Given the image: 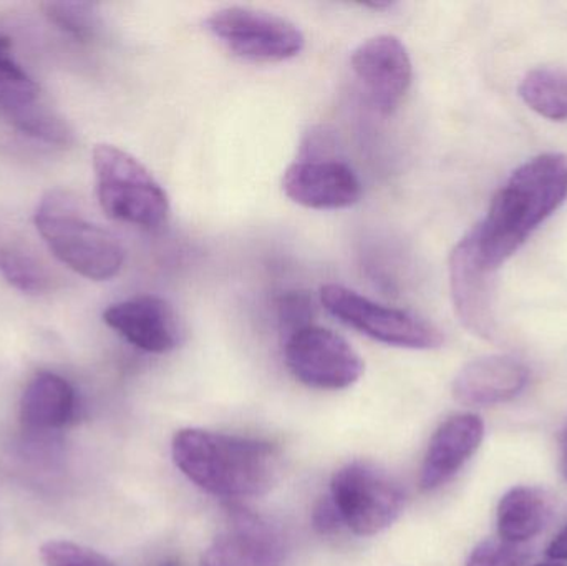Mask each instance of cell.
I'll return each instance as SVG.
<instances>
[{"label": "cell", "instance_id": "obj_1", "mask_svg": "<svg viewBox=\"0 0 567 566\" xmlns=\"http://www.w3.org/2000/svg\"><path fill=\"white\" fill-rule=\"evenodd\" d=\"M567 199V156L545 153L512 173L472 229L480 258L498 271Z\"/></svg>", "mask_w": 567, "mask_h": 566}, {"label": "cell", "instance_id": "obj_2", "mask_svg": "<svg viewBox=\"0 0 567 566\" xmlns=\"http://www.w3.org/2000/svg\"><path fill=\"white\" fill-rule=\"evenodd\" d=\"M172 452L176 467L216 497H262L278 482V451L258 439L183 429L173 438Z\"/></svg>", "mask_w": 567, "mask_h": 566}, {"label": "cell", "instance_id": "obj_3", "mask_svg": "<svg viewBox=\"0 0 567 566\" xmlns=\"http://www.w3.org/2000/svg\"><path fill=\"white\" fill-rule=\"evenodd\" d=\"M50 251L76 275L92 281H109L122 271L125 249L113 233L82 215L65 192H49L33 216Z\"/></svg>", "mask_w": 567, "mask_h": 566}, {"label": "cell", "instance_id": "obj_4", "mask_svg": "<svg viewBox=\"0 0 567 566\" xmlns=\"http://www.w3.org/2000/svg\"><path fill=\"white\" fill-rule=\"evenodd\" d=\"M96 196L109 218L140 228L166 223L169 199L145 165L125 150L109 143L93 150Z\"/></svg>", "mask_w": 567, "mask_h": 566}, {"label": "cell", "instance_id": "obj_5", "mask_svg": "<svg viewBox=\"0 0 567 566\" xmlns=\"http://www.w3.org/2000/svg\"><path fill=\"white\" fill-rule=\"evenodd\" d=\"M320 301L333 318L383 344L429 351L445 342L443 332L422 316L380 305L346 286H322Z\"/></svg>", "mask_w": 567, "mask_h": 566}, {"label": "cell", "instance_id": "obj_6", "mask_svg": "<svg viewBox=\"0 0 567 566\" xmlns=\"http://www.w3.org/2000/svg\"><path fill=\"white\" fill-rule=\"evenodd\" d=\"M330 497L343 525L360 537H372L395 524L405 507L402 487L370 462L343 465L330 482Z\"/></svg>", "mask_w": 567, "mask_h": 566}, {"label": "cell", "instance_id": "obj_7", "mask_svg": "<svg viewBox=\"0 0 567 566\" xmlns=\"http://www.w3.org/2000/svg\"><path fill=\"white\" fill-rule=\"evenodd\" d=\"M209 32L248 62H286L306 45L299 27L281 16L251 7H223L206 19Z\"/></svg>", "mask_w": 567, "mask_h": 566}, {"label": "cell", "instance_id": "obj_8", "mask_svg": "<svg viewBox=\"0 0 567 566\" xmlns=\"http://www.w3.org/2000/svg\"><path fill=\"white\" fill-rule=\"evenodd\" d=\"M290 374L307 388L340 391L362 378L359 352L337 332L322 326H306L290 332L284 349Z\"/></svg>", "mask_w": 567, "mask_h": 566}, {"label": "cell", "instance_id": "obj_9", "mask_svg": "<svg viewBox=\"0 0 567 566\" xmlns=\"http://www.w3.org/2000/svg\"><path fill=\"white\" fill-rule=\"evenodd\" d=\"M353 73L382 115L395 112L412 85L413 66L409 50L395 35L370 37L352 52Z\"/></svg>", "mask_w": 567, "mask_h": 566}, {"label": "cell", "instance_id": "obj_10", "mask_svg": "<svg viewBox=\"0 0 567 566\" xmlns=\"http://www.w3.org/2000/svg\"><path fill=\"white\" fill-rule=\"evenodd\" d=\"M450 289L460 322L483 339L496 336L495 271L480 258L470 231L450 255Z\"/></svg>", "mask_w": 567, "mask_h": 566}, {"label": "cell", "instance_id": "obj_11", "mask_svg": "<svg viewBox=\"0 0 567 566\" xmlns=\"http://www.w3.org/2000/svg\"><path fill=\"white\" fill-rule=\"evenodd\" d=\"M103 321L142 351L165 354L182 342V322L175 308L155 295L136 296L110 306Z\"/></svg>", "mask_w": 567, "mask_h": 566}, {"label": "cell", "instance_id": "obj_12", "mask_svg": "<svg viewBox=\"0 0 567 566\" xmlns=\"http://www.w3.org/2000/svg\"><path fill=\"white\" fill-rule=\"evenodd\" d=\"M287 198L310 209L350 208L362 198V183L347 163L339 159H302L282 176Z\"/></svg>", "mask_w": 567, "mask_h": 566}, {"label": "cell", "instance_id": "obj_13", "mask_svg": "<svg viewBox=\"0 0 567 566\" xmlns=\"http://www.w3.org/2000/svg\"><path fill=\"white\" fill-rule=\"evenodd\" d=\"M485 422L472 412L446 419L430 441L423 459L420 487L432 492L452 481L482 447Z\"/></svg>", "mask_w": 567, "mask_h": 566}, {"label": "cell", "instance_id": "obj_14", "mask_svg": "<svg viewBox=\"0 0 567 566\" xmlns=\"http://www.w3.org/2000/svg\"><path fill=\"white\" fill-rule=\"evenodd\" d=\"M529 382V369L509 356H485L468 362L453 381L456 402L468 408H489L518 398Z\"/></svg>", "mask_w": 567, "mask_h": 566}, {"label": "cell", "instance_id": "obj_15", "mask_svg": "<svg viewBox=\"0 0 567 566\" xmlns=\"http://www.w3.org/2000/svg\"><path fill=\"white\" fill-rule=\"evenodd\" d=\"M555 501L545 488H512L498 504V537L515 544H526L545 531L551 521Z\"/></svg>", "mask_w": 567, "mask_h": 566}, {"label": "cell", "instance_id": "obj_16", "mask_svg": "<svg viewBox=\"0 0 567 566\" xmlns=\"http://www.w3.org/2000/svg\"><path fill=\"white\" fill-rule=\"evenodd\" d=\"M75 412V391L53 374L40 372L27 385L20 401V419L30 429H56L65 425Z\"/></svg>", "mask_w": 567, "mask_h": 566}, {"label": "cell", "instance_id": "obj_17", "mask_svg": "<svg viewBox=\"0 0 567 566\" xmlns=\"http://www.w3.org/2000/svg\"><path fill=\"white\" fill-rule=\"evenodd\" d=\"M42 109L39 85L13 60L12 42L0 33V112L22 130Z\"/></svg>", "mask_w": 567, "mask_h": 566}, {"label": "cell", "instance_id": "obj_18", "mask_svg": "<svg viewBox=\"0 0 567 566\" xmlns=\"http://www.w3.org/2000/svg\"><path fill=\"white\" fill-rule=\"evenodd\" d=\"M231 534L238 538L248 557L249 566H284L281 534L265 517L245 505H228Z\"/></svg>", "mask_w": 567, "mask_h": 566}, {"label": "cell", "instance_id": "obj_19", "mask_svg": "<svg viewBox=\"0 0 567 566\" xmlns=\"http://www.w3.org/2000/svg\"><path fill=\"white\" fill-rule=\"evenodd\" d=\"M523 102L551 122H567V70L538 66L523 76L518 86Z\"/></svg>", "mask_w": 567, "mask_h": 566}, {"label": "cell", "instance_id": "obj_20", "mask_svg": "<svg viewBox=\"0 0 567 566\" xmlns=\"http://www.w3.org/2000/svg\"><path fill=\"white\" fill-rule=\"evenodd\" d=\"M0 275L27 295H42L52 279L29 246L6 231H0Z\"/></svg>", "mask_w": 567, "mask_h": 566}, {"label": "cell", "instance_id": "obj_21", "mask_svg": "<svg viewBox=\"0 0 567 566\" xmlns=\"http://www.w3.org/2000/svg\"><path fill=\"white\" fill-rule=\"evenodd\" d=\"M42 9L50 22L80 42L93 39L99 30V16L93 3L45 2Z\"/></svg>", "mask_w": 567, "mask_h": 566}, {"label": "cell", "instance_id": "obj_22", "mask_svg": "<svg viewBox=\"0 0 567 566\" xmlns=\"http://www.w3.org/2000/svg\"><path fill=\"white\" fill-rule=\"evenodd\" d=\"M532 554L525 544L505 541V538H486L480 542L465 566H525Z\"/></svg>", "mask_w": 567, "mask_h": 566}, {"label": "cell", "instance_id": "obj_23", "mask_svg": "<svg viewBox=\"0 0 567 566\" xmlns=\"http://www.w3.org/2000/svg\"><path fill=\"white\" fill-rule=\"evenodd\" d=\"M40 558L45 566H113L99 552L90 550L72 542H47L40 548Z\"/></svg>", "mask_w": 567, "mask_h": 566}, {"label": "cell", "instance_id": "obj_24", "mask_svg": "<svg viewBox=\"0 0 567 566\" xmlns=\"http://www.w3.org/2000/svg\"><path fill=\"white\" fill-rule=\"evenodd\" d=\"M202 566H249L248 557L233 534L219 535L203 555Z\"/></svg>", "mask_w": 567, "mask_h": 566}, {"label": "cell", "instance_id": "obj_25", "mask_svg": "<svg viewBox=\"0 0 567 566\" xmlns=\"http://www.w3.org/2000/svg\"><path fill=\"white\" fill-rule=\"evenodd\" d=\"M310 521H312L313 531L320 535L336 534L343 525L342 515H340L339 508L333 504L330 495L320 498V501L313 505Z\"/></svg>", "mask_w": 567, "mask_h": 566}, {"label": "cell", "instance_id": "obj_26", "mask_svg": "<svg viewBox=\"0 0 567 566\" xmlns=\"http://www.w3.org/2000/svg\"><path fill=\"white\" fill-rule=\"evenodd\" d=\"M279 312H281L282 321L292 328V332L309 326L307 319L310 316V302L307 296H286V298H282L281 306H279Z\"/></svg>", "mask_w": 567, "mask_h": 566}, {"label": "cell", "instance_id": "obj_27", "mask_svg": "<svg viewBox=\"0 0 567 566\" xmlns=\"http://www.w3.org/2000/svg\"><path fill=\"white\" fill-rule=\"evenodd\" d=\"M546 555L548 558H551V562H567V524L566 527L553 538L551 544L548 545V550H546Z\"/></svg>", "mask_w": 567, "mask_h": 566}, {"label": "cell", "instance_id": "obj_28", "mask_svg": "<svg viewBox=\"0 0 567 566\" xmlns=\"http://www.w3.org/2000/svg\"><path fill=\"white\" fill-rule=\"evenodd\" d=\"M559 447H561V465L567 478V422L563 429L561 438H559Z\"/></svg>", "mask_w": 567, "mask_h": 566}, {"label": "cell", "instance_id": "obj_29", "mask_svg": "<svg viewBox=\"0 0 567 566\" xmlns=\"http://www.w3.org/2000/svg\"><path fill=\"white\" fill-rule=\"evenodd\" d=\"M536 566H566L565 564H559V562H549V564H542Z\"/></svg>", "mask_w": 567, "mask_h": 566}, {"label": "cell", "instance_id": "obj_30", "mask_svg": "<svg viewBox=\"0 0 567 566\" xmlns=\"http://www.w3.org/2000/svg\"><path fill=\"white\" fill-rule=\"evenodd\" d=\"M162 566H179L178 562L169 560L166 562V564H163Z\"/></svg>", "mask_w": 567, "mask_h": 566}]
</instances>
